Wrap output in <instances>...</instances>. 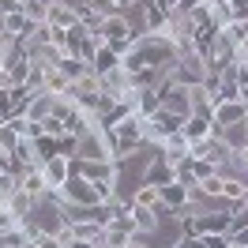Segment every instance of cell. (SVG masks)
I'll return each instance as SVG.
<instances>
[{
	"instance_id": "1",
	"label": "cell",
	"mask_w": 248,
	"mask_h": 248,
	"mask_svg": "<svg viewBox=\"0 0 248 248\" xmlns=\"http://www.w3.org/2000/svg\"><path fill=\"white\" fill-rule=\"evenodd\" d=\"M106 128H109V140H113V158L136 155L140 147H147L143 143V117H136V113H128L121 121L106 124Z\"/></svg>"
},
{
	"instance_id": "2",
	"label": "cell",
	"mask_w": 248,
	"mask_h": 248,
	"mask_svg": "<svg viewBox=\"0 0 248 248\" xmlns=\"http://www.w3.org/2000/svg\"><path fill=\"white\" fill-rule=\"evenodd\" d=\"M98 34H102V42H106L109 49H117V53H128V49L136 46V31L128 27V19L117 12V16H106L102 19V27H98Z\"/></svg>"
},
{
	"instance_id": "3",
	"label": "cell",
	"mask_w": 248,
	"mask_h": 248,
	"mask_svg": "<svg viewBox=\"0 0 248 248\" xmlns=\"http://www.w3.org/2000/svg\"><path fill=\"white\" fill-rule=\"evenodd\" d=\"M31 222H34V226H38L42 233L57 237V233L64 230V207H61V203H53L49 196H42V200L34 203V215H31Z\"/></svg>"
},
{
	"instance_id": "4",
	"label": "cell",
	"mask_w": 248,
	"mask_h": 248,
	"mask_svg": "<svg viewBox=\"0 0 248 248\" xmlns=\"http://www.w3.org/2000/svg\"><path fill=\"white\" fill-rule=\"evenodd\" d=\"M158 106L170 109V113H181V117H188L192 109H188V83H181V79H166L162 87H158Z\"/></svg>"
},
{
	"instance_id": "5",
	"label": "cell",
	"mask_w": 248,
	"mask_h": 248,
	"mask_svg": "<svg viewBox=\"0 0 248 248\" xmlns=\"http://www.w3.org/2000/svg\"><path fill=\"white\" fill-rule=\"evenodd\" d=\"M248 113H245V102L241 98H226V102H218L211 109V124H215V140H222V132L230 128V124H241Z\"/></svg>"
},
{
	"instance_id": "6",
	"label": "cell",
	"mask_w": 248,
	"mask_h": 248,
	"mask_svg": "<svg viewBox=\"0 0 248 248\" xmlns=\"http://www.w3.org/2000/svg\"><path fill=\"white\" fill-rule=\"evenodd\" d=\"M72 173L87 177L91 185H109L117 177V162L113 158H102V162H72Z\"/></svg>"
},
{
	"instance_id": "7",
	"label": "cell",
	"mask_w": 248,
	"mask_h": 248,
	"mask_svg": "<svg viewBox=\"0 0 248 248\" xmlns=\"http://www.w3.org/2000/svg\"><path fill=\"white\" fill-rule=\"evenodd\" d=\"M158 158H162V162H170L173 170H177L181 162L192 158V143H188L181 132H173V136H166V140L158 143Z\"/></svg>"
},
{
	"instance_id": "8",
	"label": "cell",
	"mask_w": 248,
	"mask_h": 248,
	"mask_svg": "<svg viewBox=\"0 0 248 248\" xmlns=\"http://www.w3.org/2000/svg\"><path fill=\"white\" fill-rule=\"evenodd\" d=\"M46 23L53 31H72V27H79V8L76 4H64V0H49Z\"/></svg>"
},
{
	"instance_id": "9",
	"label": "cell",
	"mask_w": 248,
	"mask_h": 248,
	"mask_svg": "<svg viewBox=\"0 0 248 248\" xmlns=\"http://www.w3.org/2000/svg\"><path fill=\"white\" fill-rule=\"evenodd\" d=\"M42 177H46V185H49V188H64V185H68V177H72V158H64V155L46 158Z\"/></svg>"
},
{
	"instance_id": "10",
	"label": "cell",
	"mask_w": 248,
	"mask_h": 248,
	"mask_svg": "<svg viewBox=\"0 0 248 248\" xmlns=\"http://www.w3.org/2000/svg\"><path fill=\"white\" fill-rule=\"evenodd\" d=\"M181 136H185L188 143H203L215 136V124H211V117H200V113H188L185 124H181Z\"/></svg>"
},
{
	"instance_id": "11",
	"label": "cell",
	"mask_w": 248,
	"mask_h": 248,
	"mask_svg": "<svg viewBox=\"0 0 248 248\" xmlns=\"http://www.w3.org/2000/svg\"><path fill=\"white\" fill-rule=\"evenodd\" d=\"M158 196H162V207H170L173 215H181V211L188 207V185H181V181L158 185Z\"/></svg>"
},
{
	"instance_id": "12",
	"label": "cell",
	"mask_w": 248,
	"mask_h": 248,
	"mask_svg": "<svg viewBox=\"0 0 248 248\" xmlns=\"http://www.w3.org/2000/svg\"><path fill=\"white\" fill-rule=\"evenodd\" d=\"M53 102H57V94H46L38 91L27 98V109H23V117H31V121H46L49 113H53Z\"/></svg>"
},
{
	"instance_id": "13",
	"label": "cell",
	"mask_w": 248,
	"mask_h": 248,
	"mask_svg": "<svg viewBox=\"0 0 248 248\" xmlns=\"http://www.w3.org/2000/svg\"><path fill=\"white\" fill-rule=\"evenodd\" d=\"M98 79H102V91H106L113 102H117V98L132 87V76H128L124 68H113V72H106V76H98Z\"/></svg>"
},
{
	"instance_id": "14",
	"label": "cell",
	"mask_w": 248,
	"mask_h": 248,
	"mask_svg": "<svg viewBox=\"0 0 248 248\" xmlns=\"http://www.w3.org/2000/svg\"><path fill=\"white\" fill-rule=\"evenodd\" d=\"M34 203H38V200H34L31 192H23V188H19V192H16L8 203H4V207L12 211V218H16V222H27V218L34 215Z\"/></svg>"
},
{
	"instance_id": "15",
	"label": "cell",
	"mask_w": 248,
	"mask_h": 248,
	"mask_svg": "<svg viewBox=\"0 0 248 248\" xmlns=\"http://www.w3.org/2000/svg\"><path fill=\"white\" fill-rule=\"evenodd\" d=\"M113 68H121V53L109 49V46H102L98 53H94V61H91V72L94 76H106V72H113Z\"/></svg>"
},
{
	"instance_id": "16",
	"label": "cell",
	"mask_w": 248,
	"mask_h": 248,
	"mask_svg": "<svg viewBox=\"0 0 248 248\" xmlns=\"http://www.w3.org/2000/svg\"><path fill=\"white\" fill-rule=\"evenodd\" d=\"M132 207H147V211H158V207H162L158 185H147V181H143V185L132 192Z\"/></svg>"
},
{
	"instance_id": "17",
	"label": "cell",
	"mask_w": 248,
	"mask_h": 248,
	"mask_svg": "<svg viewBox=\"0 0 248 248\" xmlns=\"http://www.w3.org/2000/svg\"><path fill=\"white\" fill-rule=\"evenodd\" d=\"M147 185H170V181H177V170H173L170 162H162V158H155L151 166H147V177H143Z\"/></svg>"
},
{
	"instance_id": "18",
	"label": "cell",
	"mask_w": 248,
	"mask_h": 248,
	"mask_svg": "<svg viewBox=\"0 0 248 248\" xmlns=\"http://www.w3.org/2000/svg\"><path fill=\"white\" fill-rule=\"evenodd\" d=\"M19 188H23L19 185V170H12V155H8V166L0 170V203H8Z\"/></svg>"
},
{
	"instance_id": "19",
	"label": "cell",
	"mask_w": 248,
	"mask_h": 248,
	"mask_svg": "<svg viewBox=\"0 0 248 248\" xmlns=\"http://www.w3.org/2000/svg\"><path fill=\"white\" fill-rule=\"evenodd\" d=\"M19 185H23V192H31L34 200H42L49 192V185H46V177H42V170H23L19 173Z\"/></svg>"
},
{
	"instance_id": "20",
	"label": "cell",
	"mask_w": 248,
	"mask_h": 248,
	"mask_svg": "<svg viewBox=\"0 0 248 248\" xmlns=\"http://www.w3.org/2000/svg\"><path fill=\"white\" fill-rule=\"evenodd\" d=\"M222 140L230 143V151H241V147H248V117L241 124H230L226 132H222Z\"/></svg>"
},
{
	"instance_id": "21",
	"label": "cell",
	"mask_w": 248,
	"mask_h": 248,
	"mask_svg": "<svg viewBox=\"0 0 248 248\" xmlns=\"http://www.w3.org/2000/svg\"><path fill=\"white\" fill-rule=\"evenodd\" d=\"M57 68H61V72H64L68 79H72V83H76V79H83L87 72H91V64H87V61H79V57H72V53H68V57H64V61L57 64Z\"/></svg>"
},
{
	"instance_id": "22",
	"label": "cell",
	"mask_w": 248,
	"mask_h": 248,
	"mask_svg": "<svg viewBox=\"0 0 248 248\" xmlns=\"http://www.w3.org/2000/svg\"><path fill=\"white\" fill-rule=\"evenodd\" d=\"M68 87H72V79L64 76L61 68H49L46 72V94H68Z\"/></svg>"
},
{
	"instance_id": "23",
	"label": "cell",
	"mask_w": 248,
	"mask_h": 248,
	"mask_svg": "<svg viewBox=\"0 0 248 248\" xmlns=\"http://www.w3.org/2000/svg\"><path fill=\"white\" fill-rule=\"evenodd\" d=\"M248 192V181H237V177H230V181H222V200H226V207L237 200H245Z\"/></svg>"
},
{
	"instance_id": "24",
	"label": "cell",
	"mask_w": 248,
	"mask_h": 248,
	"mask_svg": "<svg viewBox=\"0 0 248 248\" xmlns=\"http://www.w3.org/2000/svg\"><path fill=\"white\" fill-rule=\"evenodd\" d=\"M19 140H23V136L16 132V124H12V121H0V147H4V155H12V151L19 147Z\"/></svg>"
},
{
	"instance_id": "25",
	"label": "cell",
	"mask_w": 248,
	"mask_h": 248,
	"mask_svg": "<svg viewBox=\"0 0 248 248\" xmlns=\"http://www.w3.org/2000/svg\"><path fill=\"white\" fill-rule=\"evenodd\" d=\"M132 218H136V230H140V233H151V230H155V222H158V215H155V211H147V207H132Z\"/></svg>"
},
{
	"instance_id": "26",
	"label": "cell",
	"mask_w": 248,
	"mask_h": 248,
	"mask_svg": "<svg viewBox=\"0 0 248 248\" xmlns=\"http://www.w3.org/2000/svg\"><path fill=\"white\" fill-rule=\"evenodd\" d=\"M83 8H91L94 16H117V0H87V4H83Z\"/></svg>"
},
{
	"instance_id": "27",
	"label": "cell",
	"mask_w": 248,
	"mask_h": 248,
	"mask_svg": "<svg viewBox=\"0 0 248 248\" xmlns=\"http://www.w3.org/2000/svg\"><path fill=\"white\" fill-rule=\"evenodd\" d=\"M226 241H230V248H248V226H233Z\"/></svg>"
},
{
	"instance_id": "28",
	"label": "cell",
	"mask_w": 248,
	"mask_h": 248,
	"mask_svg": "<svg viewBox=\"0 0 248 248\" xmlns=\"http://www.w3.org/2000/svg\"><path fill=\"white\" fill-rule=\"evenodd\" d=\"M38 124L46 128V136H53V140H61V136H64V121H61V117H53V113H49L46 121H38Z\"/></svg>"
},
{
	"instance_id": "29",
	"label": "cell",
	"mask_w": 248,
	"mask_h": 248,
	"mask_svg": "<svg viewBox=\"0 0 248 248\" xmlns=\"http://www.w3.org/2000/svg\"><path fill=\"white\" fill-rule=\"evenodd\" d=\"M200 245L203 248H230L226 233H200Z\"/></svg>"
},
{
	"instance_id": "30",
	"label": "cell",
	"mask_w": 248,
	"mask_h": 248,
	"mask_svg": "<svg viewBox=\"0 0 248 248\" xmlns=\"http://www.w3.org/2000/svg\"><path fill=\"white\" fill-rule=\"evenodd\" d=\"M12 226H19V222L12 218V211H8V207H0V237H4V233L12 230Z\"/></svg>"
},
{
	"instance_id": "31",
	"label": "cell",
	"mask_w": 248,
	"mask_h": 248,
	"mask_svg": "<svg viewBox=\"0 0 248 248\" xmlns=\"http://www.w3.org/2000/svg\"><path fill=\"white\" fill-rule=\"evenodd\" d=\"M196 8H200V0H177L173 4V12H181V16H192Z\"/></svg>"
},
{
	"instance_id": "32",
	"label": "cell",
	"mask_w": 248,
	"mask_h": 248,
	"mask_svg": "<svg viewBox=\"0 0 248 248\" xmlns=\"http://www.w3.org/2000/svg\"><path fill=\"white\" fill-rule=\"evenodd\" d=\"M34 248H64L57 237H49V233H38V241H34Z\"/></svg>"
},
{
	"instance_id": "33",
	"label": "cell",
	"mask_w": 248,
	"mask_h": 248,
	"mask_svg": "<svg viewBox=\"0 0 248 248\" xmlns=\"http://www.w3.org/2000/svg\"><path fill=\"white\" fill-rule=\"evenodd\" d=\"M0 12L4 16H16V12H23V4L19 0H0Z\"/></svg>"
},
{
	"instance_id": "34",
	"label": "cell",
	"mask_w": 248,
	"mask_h": 248,
	"mask_svg": "<svg viewBox=\"0 0 248 248\" xmlns=\"http://www.w3.org/2000/svg\"><path fill=\"white\" fill-rule=\"evenodd\" d=\"M233 155H237V162H241V166L248 170V147H241V151H233Z\"/></svg>"
},
{
	"instance_id": "35",
	"label": "cell",
	"mask_w": 248,
	"mask_h": 248,
	"mask_svg": "<svg viewBox=\"0 0 248 248\" xmlns=\"http://www.w3.org/2000/svg\"><path fill=\"white\" fill-rule=\"evenodd\" d=\"M12 42H16V38H12V34H4V31H0V53H4V49L12 46Z\"/></svg>"
},
{
	"instance_id": "36",
	"label": "cell",
	"mask_w": 248,
	"mask_h": 248,
	"mask_svg": "<svg viewBox=\"0 0 248 248\" xmlns=\"http://www.w3.org/2000/svg\"><path fill=\"white\" fill-rule=\"evenodd\" d=\"M132 4H140V0H117V12H124V8H132Z\"/></svg>"
},
{
	"instance_id": "37",
	"label": "cell",
	"mask_w": 248,
	"mask_h": 248,
	"mask_svg": "<svg viewBox=\"0 0 248 248\" xmlns=\"http://www.w3.org/2000/svg\"><path fill=\"white\" fill-rule=\"evenodd\" d=\"M0 87H12V83H8V72H4V68H0Z\"/></svg>"
},
{
	"instance_id": "38",
	"label": "cell",
	"mask_w": 248,
	"mask_h": 248,
	"mask_svg": "<svg viewBox=\"0 0 248 248\" xmlns=\"http://www.w3.org/2000/svg\"><path fill=\"white\" fill-rule=\"evenodd\" d=\"M19 4H23V12H27V8H31V4H42V0H19Z\"/></svg>"
},
{
	"instance_id": "39",
	"label": "cell",
	"mask_w": 248,
	"mask_h": 248,
	"mask_svg": "<svg viewBox=\"0 0 248 248\" xmlns=\"http://www.w3.org/2000/svg\"><path fill=\"white\" fill-rule=\"evenodd\" d=\"M241 102H245V113H248V91H241Z\"/></svg>"
},
{
	"instance_id": "40",
	"label": "cell",
	"mask_w": 248,
	"mask_h": 248,
	"mask_svg": "<svg viewBox=\"0 0 248 248\" xmlns=\"http://www.w3.org/2000/svg\"><path fill=\"white\" fill-rule=\"evenodd\" d=\"M0 248H12V245H4V241H0Z\"/></svg>"
},
{
	"instance_id": "41",
	"label": "cell",
	"mask_w": 248,
	"mask_h": 248,
	"mask_svg": "<svg viewBox=\"0 0 248 248\" xmlns=\"http://www.w3.org/2000/svg\"><path fill=\"white\" fill-rule=\"evenodd\" d=\"M0 207H4V203H0Z\"/></svg>"
}]
</instances>
